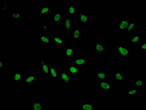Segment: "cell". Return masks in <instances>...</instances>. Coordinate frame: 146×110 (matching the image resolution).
Listing matches in <instances>:
<instances>
[{"label": "cell", "mask_w": 146, "mask_h": 110, "mask_svg": "<svg viewBox=\"0 0 146 110\" xmlns=\"http://www.w3.org/2000/svg\"><path fill=\"white\" fill-rule=\"evenodd\" d=\"M111 47L116 51L120 56L124 58H127L131 55V50L129 47L121 46V45L111 42Z\"/></svg>", "instance_id": "6da1fadb"}, {"label": "cell", "mask_w": 146, "mask_h": 110, "mask_svg": "<svg viewBox=\"0 0 146 110\" xmlns=\"http://www.w3.org/2000/svg\"><path fill=\"white\" fill-rule=\"evenodd\" d=\"M60 79L61 82L64 85H67L70 84L71 80V74L68 70H63L60 72Z\"/></svg>", "instance_id": "7a4b0ae2"}, {"label": "cell", "mask_w": 146, "mask_h": 110, "mask_svg": "<svg viewBox=\"0 0 146 110\" xmlns=\"http://www.w3.org/2000/svg\"><path fill=\"white\" fill-rule=\"evenodd\" d=\"M96 83L99 86L100 89L104 91L108 92L112 90V84L111 82L105 80H97V81H96Z\"/></svg>", "instance_id": "3957f363"}, {"label": "cell", "mask_w": 146, "mask_h": 110, "mask_svg": "<svg viewBox=\"0 0 146 110\" xmlns=\"http://www.w3.org/2000/svg\"><path fill=\"white\" fill-rule=\"evenodd\" d=\"M53 11V9L51 8V6H42L40 9L38 11L37 13V16L39 18L44 17L46 15L52 13Z\"/></svg>", "instance_id": "277c9868"}, {"label": "cell", "mask_w": 146, "mask_h": 110, "mask_svg": "<svg viewBox=\"0 0 146 110\" xmlns=\"http://www.w3.org/2000/svg\"><path fill=\"white\" fill-rule=\"evenodd\" d=\"M49 68V74L51 77L52 79L58 80L60 79V74L59 71L57 70L56 68L53 66L52 64L49 62H46Z\"/></svg>", "instance_id": "5b68a950"}, {"label": "cell", "mask_w": 146, "mask_h": 110, "mask_svg": "<svg viewBox=\"0 0 146 110\" xmlns=\"http://www.w3.org/2000/svg\"><path fill=\"white\" fill-rule=\"evenodd\" d=\"M71 18L65 17L64 20V31L68 39L71 38Z\"/></svg>", "instance_id": "8992f818"}, {"label": "cell", "mask_w": 146, "mask_h": 110, "mask_svg": "<svg viewBox=\"0 0 146 110\" xmlns=\"http://www.w3.org/2000/svg\"><path fill=\"white\" fill-rule=\"evenodd\" d=\"M50 39L52 41L54 44L62 46L65 44V40L58 35H51L50 36Z\"/></svg>", "instance_id": "52a82bcc"}, {"label": "cell", "mask_w": 146, "mask_h": 110, "mask_svg": "<svg viewBox=\"0 0 146 110\" xmlns=\"http://www.w3.org/2000/svg\"><path fill=\"white\" fill-rule=\"evenodd\" d=\"M94 49L97 53H104L106 52V47L99 41L94 42Z\"/></svg>", "instance_id": "ba28073f"}, {"label": "cell", "mask_w": 146, "mask_h": 110, "mask_svg": "<svg viewBox=\"0 0 146 110\" xmlns=\"http://www.w3.org/2000/svg\"><path fill=\"white\" fill-rule=\"evenodd\" d=\"M130 18L125 17L121 20L117 24V28L119 30H125L127 28L130 23Z\"/></svg>", "instance_id": "9c48e42d"}, {"label": "cell", "mask_w": 146, "mask_h": 110, "mask_svg": "<svg viewBox=\"0 0 146 110\" xmlns=\"http://www.w3.org/2000/svg\"><path fill=\"white\" fill-rule=\"evenodd\" d=\"M89 62V59L75 58L71 61V64L78 66H84Z\"/></svg>", "instance_id": "30bf717a"}, {"label": "cell", "mask_w": 146, "mask_h": 110, "mask_svg": "<svg viewBox=\"0 0 146 110\" xmlns=\"http://www.w3.org/2000/svg\"><path fill=\"white\" fill-rule=\"evenodd\" d=\"M114 78L118 82H126V76H125L121 71H116L114 72Z\"/></svg>", "instance_id": "8fae6325"}, {"label": "cell", "mask_w": 146, "mask_h": 110, "mask_svg": "<svg viewBox=\"0 0 146 110\" xmlns=\"http://www.w3.org/2000/svg\"><path fill=\"white\" fill-rule=\"evenodd\" d=\"M39 64L40 66V71L42 74H49V68L47 62L44 61V59H41L39 61Z\"/></svg>", "instance_id": "7c38bea8"}, {"label": "cell", "mask_w": 146, "mask_h": 110, "mask_svg": "<svg viewBox=\"0 0 146 110\" xmlns=\"http://www.w3.org/2000/svg\"><path fill=\"white\" fill-rule=\"evenodd\" d=\"M62 13L61 11H57L54 14L51 19V23L53 25L58 24L62 20Z\"/></svg>", "instance_id": "4fadbf2b"}, {"label": "cell", "mask_w": 146, "mask_h": 110, "mask_svg": "<svg viewBox=\"0 0 146 110\" xmlns=\"http://www.w3.org/2000/svg\"><path fill=\"white\" fill-rule=\"evenodd\" d=\"M81 110H93L94 109V105L88 102L86 99H83L80 105Z\"/></svg>", "instance_id": "5bb4252c"}, {"label": "cell", "mask_w": 146, "mask_h": 110, "mask_svg": "<svg viewBox=\"0 0 146 110\" xmlns=\"http://www.w3.org/2000/svg\"><path fill=\"white\" fill-rule=\"evenodd\" d=\"M30 108L34 110H43L44 109V103L35 101L33 102L30 106Z\"/></svg>", "instance_id": "9a60e30c"}, {"label": "cell", "mask_w": 146, "mask_h": 110, "mask_svg": "<svg viewBox=\"0 0 146 110\" xmlns=\"http://www.w3.org/2000/svg\"><path fill=\"white\" fill-rule=\"evenodd\" d=\"M37 36L38 37L39 41L42 44H49L51 43V39L50 37L48 36L44 35L42 34L41 33H39L37 34Z\"/></svg>", "instance_id": "2e32d148"}, {"label": "cell", "mask_w": 146, "mask_h": 110, "mask_svg": "<svg viewBox=\"0 0 146 110\" xmlns=\"http://www.w3.org/2000/svg\"><path fill=\"white\" fill-rule=\"evenodd\" d=\"M24 78V74L21 72H15L11 74V79L15 82H21Z\"/></svg>", "instance_id": "e0dca14e"}, {"label": "cell", "mask_w": 146, "mask_h": 110, "mask_svg": "<svg viewBox=\"0 0 146 110\" xmlns=\"http://www.w3.org/2000/svg\"><path fill=\"white\" fill-rule=\"evenodd\" d=\"M94 76L97 80H105L108 77V74L105 71H97L95 72Z\"/></svg>", "instance_id": "ac0fdd59"}, {"label": "cell", "mask_w": 146, "mask_h": 110, "mask_svg": "<svg viewBox=\"0 0 146 110\" xmlns=\"http://www.w3.org/2000/svg\"><path fill=\"white\" fill-rule=\"evenodd\" d=\"M78 16L80 24H88L89 22V16L84 11H80Z\"/></svg>", "instance_id": "d6986e66"}, {"label": "cell", "mask_w": 146, "mask_h": 110, "mask_svg": "<svg viewBox=\"0 0 146 110\" xmlns=\"http://www.w3.org/2000/svg\"><path fill=\"white\" fill-rule=\"evenodd\" d=\"M76 52V50L73 47H66L64 48V55L65 57H68L74 56Z\"/></svg>", "instance_id": "ffe728a7"}, {"label": "cell", "mask_w": 146, "mask_h": 110, "mask_svg": "<svg viewBox=\"0 0 146 110\" xmlns=\"http://www.w3.org/2000/svg\"><path fill=\"white\" fill-rule=\"evenodd\" d=\"M68 71L71 74H79L82 71L79 68L78 66L74 65H71L68 68Z\"/></svg>", "instance_id": "44dd1931"}, {"label": "cell", "mask_w": 146, "mask_h": 110, "mask_svg": "<svg viewBox=\"0 0 146 110\" xmlns=\"http://www.w3.org/2000/svg\"><path fill=\"white\" fill-rule=\"evenodd\" d=\"M137 24H138V20H134V21L129 23L127 28L125 29L127 32H132L137 28Z\"/></svg>", "instance_id": "7402d4cb"}, {"label": "cell", "mask_w": 146, "mask_h": 110, "mask_svg": "<svg viewBox=\"0 0 146 110\" xmlns=\"http://www.w3.org/2000/svg\"><path fill=\"white\" fill-rule=\"evenodd\" d=\"M77 7L74 4L70 3L67 7V12L68 15H75L76 14Z\"/></svg>", "instance_id": "603a6c76"}, {"label": "cell", "mask_w": 146, "mask_h": 110, "mask_svg": "<svg viewBox=\"0 0 146 110\" xmlns=\"http://www.w3.org/2000/svg\"><path fill=\"white\" fill-rule=\"evenodd\" d=\"M36 77L35 76H27L24 80V85H31L35 82Z\"/></svg>", "instance_id": "cb8c5ba5"}, {"label": "cell", "mask_w": 146, "mask_h": 110, "mask_svg": "<svg viewBox=\"0 0 146 110\" xmlns=\"http://www.w3.org/2000/svg\"><path fill=\"white\" fill-rule=\"evenodd\" d=\"M80 32H82V31L79 28L77 27H74L72 32L74 41L80 39Z\"/></svg>", "instance_id": "d4e9b609"}, {"label": "cell", "mask_w": 146, "mask_h": 110, "mask_svg": "<svg viewBox=\"0 0 146 110\" xmlns=\"http://www.w3.org/2000/svg\"><path fill=\"white\" fill-rule=\"evenodd\" d=\"M23 18V15L19 11H13L11 14V18L13 21H20Z\"/></svg>", "instance_id": "484cf974"}, {"label": "cell", "mask_w": 146, "mask_h": 110, "mask_svg": "<svg viewBox=\"0 0 146 110\" xmlns=\"http://www.w3.org/2000/svg\"><path fill=\"white\" fill-rule=\"evenodd\" d=\"M141 40V36L140 35H132L129 39V42L131 44H138Z\"/></svg>", "instance_id": "4316f807"}, {"label": "cell", "mask_w": 146, "mask_h": 110, "mask_svg": "<svg viewBox=\"0 0 146 110\" xmlns=\"http://www.w3.org/2000/svg\"><path fill=\"white\" fill-rule=\"evenodd\" d=\"M126 94L130 97H134L139 94V89L136 87L130 88L126 91Z\"/></svg>", "instance_id": "83f0119b"}, {"label": "cell", "mask_w": 146, "mask_h": 110, "mask_svg": "<svg viewBox=\"0 0 146 110\" xmlns=\"http://www.w3.org/2000/svg\"><path fill=\"white\" fill-rule=\"evenodd\" d=\"M144 80L141 79H138L136 80L135 81V85L137 88H142L144 86Z\"/></svg>", "instance_id": "f1b7e54d"}, {"label": "cell", "mask_w": 146, "mask_h": 110, "mask_svg": "<svg viewBox=\"0 0 146 110\" xmlns=\"http://www.w3.org/2000/svg\"><path fill=\"white\" fill-rule=\"evenodd\" d=\"M9 6L7 3L4 2L3 3V6L1 8V12H5L9 10Z\"/></svg>", "instance_id": "f546056e"}, {"label": "cell", "mask_w": 146, "mask_h": 110, "mask_svg": "<svg viewBox=\"0 0 146 110\" xmlns=\"http://www.w3.org/2000/svg\"><path fill=\"white\" fill-rule=\"evenodd\" d=\"M50 24L48 22L44 23V25H42V29L44 30V32H48V27H49Z\"/></svg>", "instance_id": "4dcf8cb0"}, {"label": "cell", "mask_w": 146, "mask_h": 110, "mask_svg": "<svg viewBox=\"0 0 146 110\" xmlns=\"http://www.w3.org/2000/svg\"><path fill=\"white\" fill-rule=\"evenodd\" d=\"M0 68H6L7 70V65L6 62H3V60H0Z\"/></svg>", "instance_id": "1f68e13d"}, {"label": "cell", "mask_w": 146, "mask_h": 110, "mask_svg": "<svg viewBox=\"0 0 146 110\" xmlns=\"http://www.w3.org/2000/svg\"><path fill=\"white\" fill-rule=\"evenodd\" d=\"M146 42L144 41L140 45L141 50V51H145L146 50Z\"/></svg>", "instance_id": "d6a6232c"}]
</instances>
